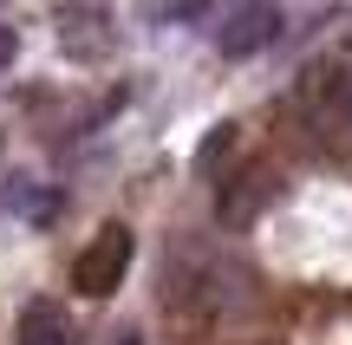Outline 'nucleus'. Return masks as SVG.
Here are the masks:
<instances>
[{
	"mask_svg": "<svg viewBox=\"0 0 352 345\" xmlns=\"http://www.w3.org/2000/svg\"><path fill=\"white\" fill-rule=\"evenodd\" d=\"M294 111H300V124L320 143L352 150V72H346V59H314L307 65L300 85H294Z\"/></svg>",
	"mask_w": 352,
	"mask_h": 345,
	"instance_id": "1",
	"label": "nucleus"
},
{
	"mask_svg": "<svg viewBox=\"0 0 352 345\" xmlns=\"http://www.w3.org/2000/svg\"><path fill=\"white\" fill-rule=\"evenodd\" d=\"M124 267H131V228L124 222H104L85 241V254L72 261V287L85 300H111L118 287H124Z\"/></svg>",
	"mask_w": 352,
	"mask_h": 345,
	"instance_id": "2",
	"label": "nucleus"
},
{
	"mask_svg": "<svg viewBox=\"0 0 352 345\" xmlns=\"http://www.w3.org/2000/svg\"><path fill=\"white\" fill-rule=\"evenodd\" d=\"M52 33H59V46L72 52L78 65L104 59V52L118 46V20H111V7H59V13H52Z\"/></svg>",
	"mask_w": 352,
	"mask_h": 345,
	"instance_id": "3",
	"label": "nucleus"
},
{
	"mask_svg": "<svg viewBox=\"0 0 352 345\" xmlns=\"http://www.w3.org/2000/svg\"><path fill=\"white\" fill-rule=\"evenodd\" d=\"M280 26H287L280 7H228L215 46H222V59H254V52H267L280 39Z\"/></svg>",
	"mask_w": 352,
	"mask_h": 345,
	"instance_id": "4",
	"label": "nucleus"
},
{
	"mask_svg": "<svg viewBox=\"0 0 352 345\" xmlns=\"http://www.w3.org/2000/svg\"><path fill=\"white\" fill-rule=\"evenodd\" d=\"M267 195H274V176H267V169H241L235 182H222V222L228 228H248Z\"/></svg>",
	"mask_w": 352,
	"mask_h": 345,
	"instance_id": "5",
	"label": "nucleus"
},
{
	"mask_svg": "<svg viewBox=\"0 0 352 345\" xmlns=\"http://www.w3.org/2000/svg\"><path fill=\"white\" fill-rule=\"evenodd\" d=\"M13 345H72V326L59 320V307L33 300V307L20 313V326H13Z\"/></svg>",
	"mask_w": 352,
	"mask_h": 345,
	"instance_id": "6",
	"label": "nucleus"
},
{
	"mask_svg": "<svg viewBox=\"0 0 352 345\" xmlns=\"http://www.w3.org/2000/svg\"><path fill=\"white\" fill-rule=\"evenodd\" d=\"M228 150H235V124H222V130H209V137H202L196 169H202V176H215V163H228Z\"/></svg>",
	"mask_w": 352,
	"mask_h": 345,
	"instance_id": "7",
	"label": "nucleus"
},
{
	"mask_svg": "<svg viewBox=\"0 0 352 345\" xmlns=\"http://www.w3.org/2000/svg\"><path fill=\"white\" fill-rule=\"evenodd\" d=\"M13 46H20V39H13V26H0V65L13 59Z\"/></svg>",
	"mask_w": 352,
	"mask_h": 345,
	"instance_id": "8",
	"label": "nucleus"
}]
</instances>
